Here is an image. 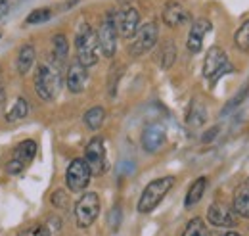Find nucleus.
Wrapping results in <instances>:
<instances>
[{"instance_id": "f257e3e1", "label": "nucleus", "mask_w": 249, "mask_h": 236, "mask_svg": "<svg viewBox=\"0 0 249 236\" xmlns=\"http://www.w3.org/2000/svg\"><path fill=\"white\" fill-rule=\"evenodd\" d=\"M177 178L173 175H167V177H159L156 180H152L150 184H146L140 200H138V211L140 213H150L154 211L161 202L163 198L173 190Z\"/></svg>"}, {"instance_id": "f03ea898", "label": "nucleus", "mask_w": 249, "mask_h": 236, "mask_svg": "<svg viewBox=\"0 0 249 236\" xmlns=\"http://www.w3.org/2000/svg\"><path fill=\"white\" fill-rule=\"evenodd\" d=\"M75 50H77V61L85 65L87 69L92 67L100 59V46H98V37L96 31L90 25H83L81 31L75 37Z\"/></svg>"}, {"instance_id": "7ed1b4c3", "label": "nucleus", "mask_w": 249, "mask_h": 236, "mask_svg": "<svg viewBox=\"0 0 249 236\" xmlns=\"http://www.w3.org/2000/svg\"><path fill=\"white\" fill-rule=\"evenodd\" d=\"M35 90L44 102L54 100L62 90V75H60V71L56 67H52V65H44V63L38 65V69L35 73Z\"/></svg>"}, {"instance_id": "20e7f679", "label": "nucleus", "mask_w": 249, "mask_h": 236, "mask_svg": "<svg viewBox=\"0 0 249 236\" xmlns=\"http://www.w3.org/2000/svg\"><path fill=\"white\" fill-rule=\"evenodd\" d=\"M226 71H232V65L228 61L226 52L220 46H211L203 59V77L209 79L211 83H215Z\"/></svg>"}, {"instance_id": "39448f33", "label": "nucleus", "mask_w": 249, "mask_h": 236, "mask_svg": "<svg viewBox=\"0 0 249 236\" xmlns=\"http://www.w3.org/2000/svg\"><path fill=\"white\" fill-rule=\"evenodd\" d=\"M100 215V198L96 192H87L79 198V202L75 204V221L77 227L81 229H89Z\"/></svg>"}, {"instance_id": "423d86ee", "label": "nucleus", "mask_w": 249, "mask_h": 236, "mask_svg": "<svg viewBox=\"0 0 249 236\" xmlns=\"http://www.w3.org/2000/svg\"><path fill=\"white\" fill-rule=\"evenodd\" d=\"M157 37H159V29L154 21L138 27V31L132 35V42L128 46V52L132 56H142L146 52H150L157 42Z\"/></svg>"}, {"instance_id": "0eeeda50", "label": "nucleus", "mask_w": 249, "mask_h": 236, "mask_svg": "<svg viewBox=\"0 0 249 236\" xmlns=\"http://www.w3.org/2000/svg\"><path fill=\"white\" fill-rule=\"evenodd\" d=\"M117 35L119 33H117V27H115V18H113V14H107L106 20L102 21L98 33H96L100 52L106 58H113L115 56V52H117Z\"/></svg>"}, {"instance_id": "6e6552de", "label": "nucleus", "mask_w": 249, "mask_h": 236, "mask_svg": "<svg viewBox=\"0 0 249 236\" xmlns=\"http://www.w3.org/2000/svg\"><path fill=\"white\" fill-rule=\"evenodd\" d=\"M90 177H92V173H90L87 161L81 159V157H77V159H73V161L67 165V171H65V184H67V188H69L71 192H83V190L89 186Z\"/></svg>"}, {"instance_id": "1a4fd4ad", "label": "nucleus", "mask_w": 249, "mask_h": 236, "mask_svg": "<svg viewBox=\"0 0 249 236\" xmlns=\"http://www.w3.org/2000/svg\"><path fill=\"white\" fill-rule=\"evenodd\" d=\"M90 169L94 177H100L104 171H106V146H104V140L100 137L92 138L87 150H85V157H83Z\"/></svg>"}, {"instance_id": "9d476101", "label": "nucleus", "mask_w": 249, "mask_h": 236, "mask_svg": "<svg viewBox=\"0 0 249 236\" xmlns=\"http://www.w3.org/2000/svg\"><path fill=\"white\" fill-rule=\"evenodd\" d=\"M35 154H36V142H35V140H23V142H19V144L16 146V150H14V156H12V159H10L8 167H6V171H8L10 175L21 173V171L25 169V165L31 163Z\"/></svg>"}, {"instance_id": "9b49d317", "label": "nucleus", "mask_w": 249, "mask_h": 236, "mask_svg": "<svg viewBox=\"0 0 249 236\" xmlns=\"http://www.w3.org/2000/svg\"><path fill=\"white\" fill-rule=\"evenodd\" d=\"M207 221L218 227V229H232L238 225V217H236V211L232 207L224 206V204H213L207 209Z\"/></svg>"}, {"instance_id": "f8f14e48", "label": "nucleus", "mask_w": 249, "mask_h": 236, "mask_svg": "<svg viewBox=\"0 0 249 236\" xmlns=\"http://www.w3.org/2000/svg\"><path fill=\"white\" fill-rule=\"evenodd\" d=\"M140 25V14L136 8H124L121 14L115 16V27L117 33L124 37V39H130Z\"/></svg>"}, {"instance_id": "ddd939ff", "label": "nucleus", "mask_w": 249, "mask_h": 236, "mask_svg": "<svg viewBox=\"0 0 249 236\" xmlns=\"http://www.w3.org/2000/svg\"><path fill=\"white\" fill-rule=\"evenodd\" d=\"M167 142V131L163 125L159 123H152L142 131V148L150 154L157 152L159 148H163V144Z\"/></svg>"}, {"instance_id": "4468645a", "label": "nucleus", "mask_w": 249, "mask_h": 236, "mask_svg": "<svg viewBox=\"0 0 249 236\" xmlns=\"http://www.w3.org/2000/svg\"><path fill=\"white\" fill-rule=\"evenodd\" d=\"M211 29H213V25H211V21L205 20V18H199V20H196V21L192 23V29L188 33V40H186L188 50H190L192 54H197V52L201 50L203 39H205V35Z\"/></svg>"}, {"instance_id": "2eb2a0df", "label": "nucleus", "mask_w": 249, "mask_h": 236, "mask_svg": "<svg viewBox=\"0 0 249 236\" xmlns=\"http://www.w3.org/2000/svg\"><path fill=\"white\" fill-rule=\"evenodd\" d=\"M67 89L71 90L73 94H79L87 89L89 85V69L85 65H81L79 61H73L67 69V77H65Z\"/></svg>"}, {"instance_id": "dca6fc26", "label": "nucleus", "mask_w": 249, "mask_h": 236, "mask_svg": "<svg viewBox=\"0 0 249 236\" xmlns=\"http://www.w3.org/2000/svg\"><path fill=\"white\" fill-rule=\"evenodd\" d=\"M188 20H190V14L180 2H169L163 10V21L169 27H180Z\"/></svg>"}, {"instance_id": "f3484780", "label": "nucleus", "mask_w": 249, "mask_h": 236, "mask_svg": "<svg viewBox=\"0 0 249 236\" xmlns=\"http://www.w3.org/2000/svg\"><path fill=\"white\" fill-rule=\"evenodd\" d=\"M232 209L236 211V215L249 219V182H244V184H240L236 188Z\"/></svg>"}, {"instance_id": "a211bd4d", "label": "nucleus", "mask_w": 249, "mask_h": 236, "mask_svg": "<svg viewBox=\"0 0 249 236\" xmlns=\"http://www.w3.org/2000/svg\"><path fill=\"white\" fill-rule=\"evenodd\" d=\"M205 190H207V178L205 177L196 178V180L190 184V188H188L186 198H184V206H186L188 209H190V207H194V206H197V204L201 202V198H203Z\"/></svg>"}, {"instance_id": "6ab92c4d", "label": "nucleus", "mask_w": 249, "mask_h": 236, "mask_svg": "<svg viewBox=\"0 0 249 236\" xmlns=\"http://www.w3.org/2000/svg\"><path fill=\"white\" fill-rule=\"evenodd\" d=\"M35 63V46L33 44H25L19 48L18 58H16V69L19 75H25Z\"/></svg>"}, {"instance_id": "aec40b11", "label": "nucleus", "mask_w": 249, "mask_h": 236, "mask_svg": "<svg viewBox=\"0 0 249 236\" xmlns=\"http://www.w3.org/2000/svg\"><path fill=\"white\" fill-rule=\"evenodd\" d=\"M104 119H106V110H104L102 106H94V108H90V110L85 114V123H87V127H89L90 131H98V129L102 127Z\"/></svg>"}, {"instance_id": "412c9836", "label": "nucleus", "mask_w": 249, "mask_h": 236, "mask_svg": "<svg viewBox=\"0 0 249 236\" xmlns=\"http://www.w3.org/2000/svg\"><path fill=\"white\" fill-rule=\"evenodd\" d=\"M182 236H209L205 221H203L201 217H194V219H190L186 225V229H184V233H182Z\"/></svg>"}, {"instance_id": "4be33fe9", "label": "nucleus", "mask_w": 249, "mask_h": 236, "mask_svg": "<svg viewBox=\"0 0 249 236\" xmlns=\"http://www.w3.org/2000/svg\"><path fill=\"white\" fill-rule=\"evenodd\" d=\"M52 46H54V58L58 59L60 63H63L67 59V54H69V42L63 35H56L52 39Z\"/></svg>"}, {"instance_id": "5701e85b", "label": "nucleus", "mask_w": 249, "mask_h": 236, "mask_svg": "<svg viewBox=\"0 0 249 236\" xmlns=\"http://www.w3.org/2000/svg\"><path fill=\"white\" fill-rule=\"evenodd\" d=\"M234 42H236L238 50L248 52L249 54V20L248 21H244V23L240 25V29L236 31V35H234Z\"/></svg>"}, {"instance_id": "b1692460", "label": "nucleus", "mask_w": 249, "mask_h": 236, "mask_svg": "<svg viewBox=\"0 0 249 236\" xmlns=\"http://www.w3.org/2000/svg\"><path fill=\"white\" fill-rule=\"evenodd\" d=\"M27 112H29V104H27V100L25 98H18L16 100V104H14V108L10 110V114L6 116V119L12 123V121H19V119H23L27 116Z\"/></svg>"}, {"instance_id": "393cba45", "label": "nucleus", "mask_w": 249, "mask_h": 236, "mask_svg": "<svg viewBox=\"0 0 249 236\" xmlns=\"http://www.w3.org/2000/svg\"><path fill=\"white\" fill-rule=\"evenodd\" d=\"M50 18H52V10H50V8H36V10H33L31 14L27 16L25 23L36 25V23H44V21H48Z\"/></svg>"}, {"instance_id": "a878e982", "label": "nucleus", "mask_w": 249, "mask_h": 236, "mask_svg": "<svg viewBox=\"0 0 249 236\" xmlns=\"http://www.w3.org/2000/svg\"><path fill=\"white\" fill-rule=\"evenodd\" d=\"M207 119V114H205V108L201 104H194L192 110H190V116H188V123L194 125V127H199L203 125Z\"/></svg>"}, {"instance_id": "bb28decb", "label": "nucleus", "mask_w": 249, "mask_h": 236, "mask_svg": "<svg viewBox=\"0 0 249 236\" xmlns=\"http://www.w3.org/2000/svg\"><path fill=\"white\" fill-rule=\"evenodd\" d=\"M175 58H177V46H175L173 42H167V44L163 46V59H161L163 69H169V67L173 65Z\"/></svg>"}, {"instance_id": "cd10ccee", "label": "nucleus", "mask_w": 249, "mask_h": 236, "mask_svg": "<svg viewBox=\"0 0 249 236\" xmlns=\"http://www.w3.org/2000/svg\"><path fill=\"white\" fill-rule=\"evenodd\" d=\"M18 236H50V231L44 225H36V227H31V229L19 233Z\"/></svg>"}, {"instance_id": "c85d7f7f", "label": "nucleus", "mask_w": 249, "mask_h": 236, "mask_svg": "<svg viewBox=\"0 0 249 236\" xmlns=\"http://www.w3.org/2000/svg\"><path fill=\"white\" fill-rule=\"evenodd\" d=\"M109 225H111L113 231L119 229V225H121V209L119 207H113L111 209V213H109Z\"/></svg>"}, {"instance_id": "c756f323", "label": "nucleus", "mask_w": 249, "mask_h": 236, "mask_svg": "<svg viewBox=\"0 0 249 236\" xmlns=\"http://www.w3.org/2000/svg\"><path fill=\"white\" fill-rule=\"evenodd\" d=\"M52 204L56 207H65L67 206V196H65V190H56L54 196H52Z\"/></svg>"}, {"instance_id": "7c9ffc66", "label": "nucleus", "mask_w": 249, "mask_h": 236, "mask_svg": "<svg viewBox=\"0 0 249 236\" xmlns=\"http://www.w3.org/2000/svg\"><path fill=\"white\" fill-rule=\"evenodd\" d=\"M8 10H10V0H0V20L8 14Z\"/></svg>"}, {"instance_id": "2f4dec72", "label": "nucleus", "mask_w": 249, "mask_h": 236, "mask_svg": "<svg viewBox=\"0 0 249 236\" xmlns=\"http://www.w3.org/2000/svg\"><path fill=\"white\" fill-rule=\"evenodd\" d=\"M222 236H242L240 233H234V231H228L226 235H222Z\"/></svg>"}, {"instance_id": "473e14b6", "label": "nucleus", "mask_w": 249, "mask_h": 236, "mask_svg": "<svg viewBox=\"0 0 249 236\" xmlns=\"http://www.w3.org/2000/svg\"><path fill=\"white\" fill-rule=\"evenodd\" d=\"M2 100H4V87L0 85V104H2Z\"/></svg>"}, {"instance_id": "72a5a7b5", "label": "nucleus", "mask_w": 249, "mask_h": 236, "mask_svg": "<svg viewBox=\"0 0 249 236\" xmlns=\"http://www.w3.org/2000/svg\"><path fill=\"white\" fill-rule=\"evenodd\" d=\"M0 37H2V35H0Z\"/></svg>"}]
</instances>
